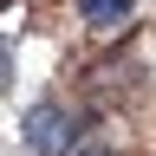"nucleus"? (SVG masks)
Instances as JSON below:
<instances>
[{"instance_id":"1","label":"nucleus","mask_w":156,"mask_h":156,"mask_svg":"<svg viewBox=\"0 0 156 156\" xmlns=\"http://www.w3.org/2000/svg\"><path fill=\"white\" fill-rule=\"evenodd\" d=\"M72 136H78V124H72L58 104H33V111H26V143H33L39 156H65Z\"/></svg>"},{"instance_id":"2","label":"nucleus","mask_w":156,"mask_h":156,"mask_svg":"<svg viewBox=\"0 0 156 156\" xmlns=\"http://www.w3.org/2000/svg\"><path fill=\"white\" fill-rule=\"evenodd\" d=\"M78 7H85L91 26H124L130 20V0H78Z\"/></svg>"},{"instance_id":"3","label":"nucleus","mask_w":156,"mask_h":156,"mask_svg":"<svg viewBox=\"0 0 156 156\" xmlns=\"http://www.w3.org/2000/svg\"><path fill=\"white\" fill-rule=\"evenodd\" d=\"M72 156H111V150H98V143H91V150H72Z\"/></svg>"},{"instance_id":"4","label":"nucleus","mask_w":156,"mask_h":156,"mask_svg":"<svg viewBox=\"0 0 156 156\" xmlns=\"http://www.w3.org/2000/svg\"><path fill=\"white\" fill-rule=\"evenodd\" d=\"M7 7H13V0H0V13H7Z\"/></svg>"}]
</instances>
